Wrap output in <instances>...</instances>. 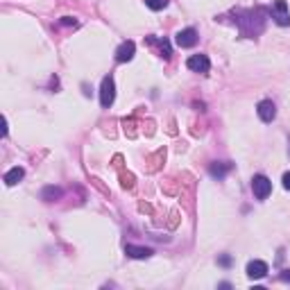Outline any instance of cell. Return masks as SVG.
<instances>
[{"mask_svg": "<svg viewBox=\"0 0 290 290\" xmlns=\"http://www.w3.org/2000/svg\"><path fill=\"white\" fill-rule=\"evenodd\" d=\"M114 98H116V84L111 77H104L102 86H100V102H102V107L109 109L114 104Z\"/></svg>", "mask_w": 290, "mask_h": 290, "instance_id": "obj_3", "label": "cell"}, {"mask_svg": "<svg viewBox=\"0 0 290 290\" xmlns=\"http://www.w3.org/2000/svg\"><path fill=\"white\" fill-rule=\"evenodd\" d=\"M168 3H170V0H145V5H148L150 9H154V12H159V9H166Z\"/></svg>", "mask_w": 290, "mask_h": 290, "instance_id": "obj_15", "label": "cell"}, {"mask_svg": "<svg viewBox=\"0 0 290 290\" xmlns=\"http://www.w3.org/2000/svg\"><path fill=\"white\" fill-rule=\"evenodd\" d=\"M134 52H136V46H134V41H125L123 46L116 50V61H120V64H123V61H129V59L134 57Z\"/></svg>", "mask_w": 290, "mask_h": 290, "instance_id": "obj_8", "label": "cell"}, {"mask_svg": "<svg viewBox=\"0 0 290 290\" xmlns=\"http://www.w3.org/2000/svg\"><path fill=\"white\" fill-rule=\"evenodd\" d=\"M220 263L222 265H231V256H220Z\"/></svg>", "mask_w": 290, "mask_h": 290, "instance_id": "obj_18", "label": "cell"}, {"mask_svg": "<svg viewBox=\"0 0 290 290\" xmlns=\"http://www.w3.org/2000/svg\"><path fill=\"white\" fill-rule=\"evenodd\" d=\"M283 188H286V191H290V172H286V175H283Z\"/></svg>", "mask_w": 290, "mask_h": 290, "instance_id": "obj_16", "label": "cell"}, {"mask_svg": "<svg viewBox=\"0 0 290 290\" xmlns=\"http://www.w3.org/2000/svg\"><path fill=\"white\" fill-rule=\"evenodd\" d=\"M256 111H259V116H261L263 123H272V120L277 118V107H274L272 100H261Z\"/></svg>", "mask_w": 290, "mask_h": 290, "instance_id": "obj_6", "label": "cell"}, {"mask_svg": "<svg viewBox=\"0 0 290 290\" xmlns=\"http://www.w3.org/2000/svg\"><path fill=\"white\" fill-rule=\"evenodd\" d=\"M148 41H150V43H154V46H159V50H161V55L166 57V59H170L172 50H170V43H168L166 39H154V37H150Z\"/></svg>", "mask_w": 290, "mask_h": 290, "instance_id": "obj_13", "label": "cell"}, {"mask_svg": "<svg viewBox=\"0 0 290 290\" xmlns=\"http://www.w3.org/2000/svg\"><path fill=\"white\" fill-rule=\"evenodd\" d=\"M234 168V163H229V161H222V163H211V168H209V172H211V177H218V179H222V177L227 175V172Z\"/></svg>", "mask_w": 290, "mask_h": 290, "instance_id": "obj_11", "label": "cell"}, {"mask_svg": "<svg viewBox=\"0 0 290 290\" xmlns=\"http://www.w3.org/2000/svg\"><path fill=\"white\" fill-rule=\"evenodd\" d=\"M125 254L132 256V259H148V256H152V249L138 247V245H125Z\"/></svg>", "mask_w": 290, "mask_h": 290, "instance_id": "obj_10", "label": "cell"}, {"mask_svg": "<svg viewBox=\"0 0 290 290\" xmlns=\"http://www.w3.org/2000/svg\"><path fill=\"white\" fill-rule=\"evenodd\" d=\"M265 9H249V12H236V23L245 37H256L265 27Z\"/></svg>", "mask_w": 290, "mask_h": 290, "instance_id": "obj_1", "label": "cell"}, {"mask_svg": "<svg viewBox=\"0 0 290 290\" xmlns=\"http://www.w3.org/2000/svg\"><path fill=\"white\" fill-rule=\"evenodd\" d=\"M247 274L252 279H263L265 274H268V263H263V261H249L247 263Z\"/></svg>", "mask_w": 290, "mask_h": 290, "instance_id": "obj_9", "label": "cell"}, {"mask_svg": "<svg viewBox=\"0 0 290 290\" xmlns=\"http://www.w3.org/2000/svg\"><path fill=\"white\" fill-rule=\"evenodd\" d=\"M61 23H64V25H77V21L75 18H70V16H64V21Z\"/></svg>", "mask_w": 290, "mask_h": 290, "instance_id": "obj_17", "label": "cell"}, {"mask_svg": "<svg viewBox=\"0 0 290 290\" xmlns=\"http://www.w3.org/2000/svg\"><path fill=\"white\" fill-rule=\"evenodd\" d=\"M175 43L179 48H193L197 43V32L193 30V27H186V30H182V32H177V37H175Z\"/></svg>", "mask_w": 290, "mask_h": 290, "instance_id": "obj_7", "label": "cell"}, {"mask_svg": "<svg viewBox=\"0 0 290 290\" xmlns=\"http://www.w3.org/2000/svg\"><path fill=\"white\" fill-rule=\"evenodd\" d=\"M186 66L193 72H209L211 70V61H209V57L206 55H193L191 59L186 61Z\"/></svg>", "mask_w": 290, "mask_h": 290, "instance_id": "obj_5", "label": "cell"}, {"mask_svg": "<svg viewBox=\"0 0 290 290\" xmlns=\"http://www.w3.org/2000/svg\"><path fill=\"white\" fill-rule=\"evenodd\" d=\"M41 197H43L46 202L59 200V197H61V188H57V186H46V188H43V193H41Z\"/></svg>", "mask_w": 290, "mask_h": 290, "instance_id": "obj_14", "label": "cell"}, {"mask_svg": "<svg viewBox=\"0 0 290 290\" xmlns=\"http://www.w3.org/2000/svg\"><path fill=\"white\" fill-rule=\"evenodd\" d=\"M281 279H283V281H288V283H290V270H283V272H281Z\"/></svg>", "mask_w": 290, "mask_h": 290, "instance_id": "obj_19", "label": "cell"}, {"mask_svg": "<svg viewBox=\"0 0 290 290\" xmlns=\"http://www.w3.org/2000/svg\"><path fill=\"white\" fill-rule=\"evenodd\" d=\"M23 175H25V170H23V168H12V170L7 172V175H5V184H7V186H14V184H18L23 179Z\"/></svg>", "mask_w": 290, "mask_h": 290, "instance_id": "obj_12", "label": "cell"}, {"mask_svg": "<svg viewBox=\"0 0 290 290\" xmlns=\"http://www.w3.org/2000/svg\"><path fill=\"white\" fill-rule=\"evenodd\" d=\"M252 193L256 200H268V195L272 193V182L265 175H254L252 179Z\"/></svg>", "mask_w": 290, "mask_h": 290, "instance_id": "obj_2", "label": "cell"}, {"mask_svg": "<svg viewBox=\"0 0 290 290\" xmlns=\"http://www.w3.org/2000/svg\"><path fill=\"white\" fill-rule=\"evenodd\" d=\"M272 18L279 23V25H290V14H288V5L286 0H277V3L272 5Z\"/></svg>", "mask_w": 290, "mask_h": 290, "instance_id": "obj_4", "label": "cell"}]
</instances>
